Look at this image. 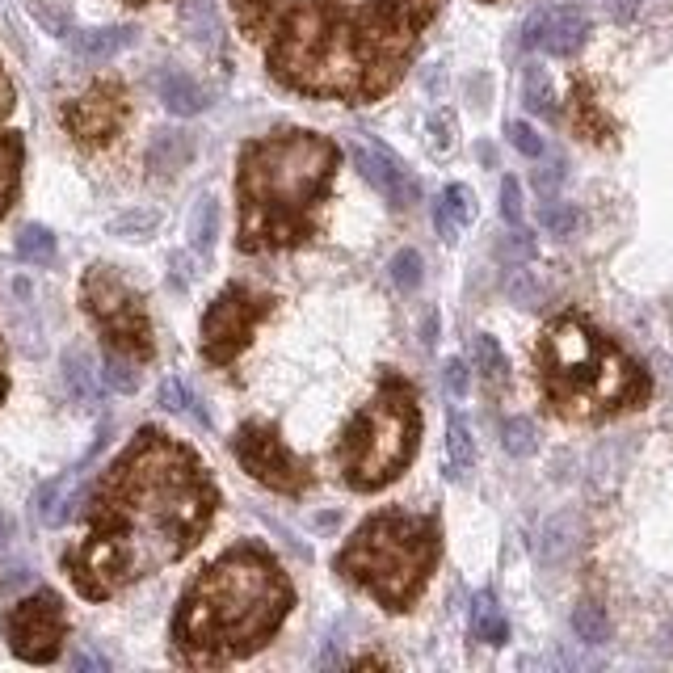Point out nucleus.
Wrapping results in <instances>:
<instances>
[{
  "label": "nucleus",
  "instance_id": "a19ab883",
  "mask_svg": "<svg viewBox=\"0 0 673 673\" xmlns=\"http://www.w3.org/2000/svg\"><path fill=\"white\" fill-rule=\"evenodd\" d=\"M156 404L160 409H169V413H181V409H190L194 396L181 387V379H165L160 383V392H156Z\"/></svg>",
  "mask_w": 673,
  "mask_h": 673
},
{
  "label": "nucleus",
  "instance_id": "f03ea898",
  "mask_svg": "<svg viewBox=\"0 0 673 673\" xmlns=\"http://www.w3.org/2000/svg\"><path fill=\"white\" fill-rule=\"evenodd\" d=\"M442 0H299L278 17L265 68L282 89L366 106L400 85Z\"/></svg>",
  "mask_w": 673,
  "mask_h": 673
},
{
  "label": "nucleus",
  "instance_id": "dca6fc26",
  "mask_svg": "<svg viewBox=\"0 0 673 673\" xmlns=\"http://www.w3.org/2000/svg\"><path fill=\"white\" fill-rule=\"evenodd\" d=\"M472 219H476V198H472V190H467V186H446L442 198L434 202L438 236H442L446 244H455L459 232H463Z\"/></svg>",
  "mask_w": 673,
  "mask_h": 673
},
{
  "label": "nucleus",
  "instance_id": "4c0bfd02",
  "mask_svg": "<svg viewBox=\"0 0 673 673\" xmlns=\"http://www.w3.org/2000/svg\"><path fill=\"white\" fill-rule=\"evenodd\" d=\"M509 299L522 303V308H539L543 291H539V282L530 278V270H518L514 278H509Z\"/></svg>",
  "mask_w": 673,
  "mask_h": 673
},
{
  "label": "nucleus",
  "instance_id": "e433bc0d",
  "mask_svg": "<svg viewBox=\"0 0 673 673\" xmlns=\"http://www.w3.org/2000/svg\"><path fill=\"white\" fill-rule=\"evenodd\" d=\"M497 253L505 257V261H514V265H526L530 257H535V240H530V232H522V228H514L501 244H497Z\"/></svg>",
  "mask_w": 673,
  "mask_h": 673
},
{
  "label": "nucleus",
  "instance_id": "de8ad7c7",
  "mask_svg": "<svg viewBox=\"0 0 673 673\" xmlns=\"http://www.w3.org/2000/svg\"><path fill=\"white\" fill-rule=\"evenodd\" d=\"M72 665H76V669H110V661H106V657H97V652H80Z\"/></svg>",
  "mask_w": 673,
  "mask_h": 673
},
{
  "label": "nucleus",
  "instance_id": "aec40b11",
  "mask_svg": "<svg viewBox=\"0 0 673 673\" xmlns=\"http://www.w3.org/2000/svg\"><path fill=\"white\" fill-rule=\"evenodd\" d=\"M472 636L480 644H493V648L509 640V623H505V615H501V606H497L493 594H480L472 602Z\"/></svg>",
  "mask_w": 673,
  "mask_h": 673
},
{
  "label": "nucleus",
  "instance_id": "9d476101",
  "mask_svg": "<svg viewBox=\"0 0 673 673\" xmlns=\"http://www.w3.org/2000/svg\"><path fill=\"white\" fill-rule=\"evenodd\" d=\"M232 455L257 484L274 488L282 497H303L312 488V467L282 442L278 425L270 421H244L232 438Z\"/></svg>",
  "mask_w": 673,
  "mask_h": 673
},
{
  "label": "nucleus",
  "instance_id": "58836bf2",
  "mask_svg": "<svg viewBox=\"0 0 673 673\" xmlns=\"http://www.w3.org/2000/svg\"><path fill=\"white\" fill-rule=\"evenodd\" d=\"M64 488H68V476H55V480H47V484L34 493V514L43 518L47 526H51V518H55V497L64 493Z\"/></svg>",
  "mask_w": 673,
  "mask_h": 673
},
{
  "label": "nucleus",
  "instance_id": "1a4fd4ad",
  "mask_svg": "<svg viewBox=\"0 0 673 673\" xmlns=\"http://www.w3.org/2000/svg\"><path fill=\"white\" fill-rule=\"evenodd\" d=\"M270 312H274V295L253 291V287H244V282L223 287L211 299L207 316H202V358L211 366H232L249 350L257 324Z\"/></svg>",
  "mask_w": 673,
  "mask_h": 673
},
{
  "label": "nucleus",
  "instance_id": "7ed1b4c3",
  "mask_svg": "<svg viewBox=\"0 0 673 673\" xmlns=\"http://www.w3.org/2000/svg\"><path fill=\"white\" fill-rule=\"evenodd\" d=\"M295 606L282 564L257 543H240L186 585L173 610V652L186 665H232L265 648Z\"/></svg>",
  "mask_w": 673,
  "mask_h": 673
},
{
  "label": "nucleus",
  "instance_id": "ea45409f",
  "mask_svg": "<svg viewBox=\"0 0 673 673\" xmlns=\"http://www.w3.org/2000/svg\"><path fill=\"white\" fill-rule=\"evenodd\" d=\"M501 215H505L509 228H522V186L514 177L501 181Z\"/></svg>",
  "mask_w": 673,
  "mask_h": 673
},
{
  "label": "nucleus",
  "instance_id": "603ef678",
  "mask_svg": "<svg viewBox=\"0 0 673 673\" xmlns=\"http://www.w3.org/2000/svg\"><path fill=\"white\" fill-rule=\"evenodd\" d=\"M476 156L484 160V165H488V169H493V165H497V148H493V144H480V148H476Z\"/></svg>",
  "mask_w": 673,
  "mask_h": 673
},
{
  "label": "nucleus",
  "instance_id": "79ce46f5",
  "mask_svg": "<svg viewBox=\"0 0 673 673\" xmlns=\"http://www.w3.org/2000/svg\"><path fill=\"white\" fill-rule=\"evenodd\" d=\"M425 127H430L438 152H451V144H455V122H451V114H430V118H425Z\"/></svg>",
  "mask_w": 673,
  "mask_h": 673
},
{
  "label": "nucleus",
  "instance_id": "864d4df0",
  "mask_svg": "<svg viewBox=\"0 0 673 673\" xmlns=\"http://www.w3.org/2000/svg\"><path fill=\"white\" fill-rule=\"evenodd\" d=\"M5 535H9V518L0 514V547H5Z\"/></svg>",
  "mask_w": 673,
  "mask_h": 673
},
{
  "label": "nucleus",
  "instance_id": "37998d69",
  "mask_svg": "<svg viewBox=\"0 0 673 673\" xmlns=\"http://www.w3.org/2000/svg\"><path fill=\"white\" fill-rule=\"evenodd\" d=\"M442 383H446V392H451L455 400L467 396V383H472V375H467V362H463V358H451V362H446Z\"/></svg>",
  "mask_w": 673,
  "mask_h": 673
},
{
  "label": "nucleus",
  "instance_id": "9b49d317",
  "mask_svg": "<svg viewBox=\"0 0 673 673\" xmlns=\"http://www.w3.org/2000/svg\"><path fill=\"white\" fill-rule=\"evenodd\" d=\"M0 631H5L13 657H22L30 665H51L68 640V610L59 602V594L38 589V594H30L5 610Z\"/></svg>",
  "mask_w": 673,
  "mask_h": 673
},
{
  "label": "nucleus",
  "instance_id": "b1692460",
  "mask_svg": "<svg viewBox=\"0 0 673 673\" xmlns=\"http://www.w3.org/2000/svg\"><path fill=\"white\" fill-rule=\"evenodd\" d=\"M446 451H451V467L455 476H467L476 467V438H472V425H467V417L451 413V421H446Z\"/></svg>",
  "mask_w": 673,
  "mask_h": 673
},
{
  "label": "nucleus",
  "instance_id": "6e6552de",
  "mask_svg": "<svg viewBox=\"0 0 673 673\" xmlns=\"http://www.w3.org/2000/svg\"><path fill=\"white\" fill-rule=\"evenodd\" d=\"M80 308L97 324L106 350L127 354L135 362H148L156 354L144 295H139L114 265H89L85 270V278H80Z\"/></svg>",
  "mask_w": 673,
  "mask_h": 673
},
{
  "label": "nucleus",
  "instance_id": "4be33fe9",
  "mask_svg": "<svg viewBox=\"0 0 673 673\" xmlns=\"http://www.w3.org/2000/svg\"><path fill=\"white\" fill-rule=\"evenodd\" d=\"M577 535H581V530H577V518H573V514H556L552 522L543 526V547H539L543 560H547V564L568 560V552L577 547Z\"/></svg>",
  "mask_w": 673,
  "mask_h": 673
},
{
  "label": "nucleus",
  "instance_id": "2eb2a0df",
  "mask_svg": "<svg viewBox=\"0 0 673 673\" xmlns=\"http://www.w3.org/2000/svg\"><path fill=\"white\" fill-rule=\"evenodd\" d=\"M156 93H160V101H165V110L177 114V118L202 114V110L211 106L207 89H202L198 80H190L186 72H177V68H160L156 72Z\"/></svg>",
  "mask_w": 673,
  "mask_h": 673
},
{
  "label": "nucleus",
  "instance_id": "6ab92c4d",
  "mask_svg": "<svg viewBox=\"0 0 673 673\" xmlns=\"http://www.w3.org/2000/svg\"><path fill=\"white\" fill-rule=\"evenodd\" d=\"M194 160V139L186 131H156L152 152H148V169L152 173H177Z\"/></svg>",
  "mask_w": 673,
  "mask_h": 673
},
{
  "label": "nucleus",
  "instance_id": "c9c22d12",
  "mask_svg": "<svg viewBox=\"0 0 673 673\" xmlns=\"http://www.w3.org/2000/svg\"><path fill=\"white\" fill-rule=\"evenodd\" d=\"M505 135H509V144H514L522 156H530V160L543 156V135L535 127H526V122H509Z\"/></svg>",
  "mask_w": 673,
  "mask_h": 673
},
{
  "label": "nucleus",
  "instance_id": "39448f33",
  "mask_svg": "<svg viewBox=\"0 0 673 673\" xmlns=\"http://www.w3.org/2000/svg\"><path fill=\"white\" fill-rule=\"evenodd\" d=\"M543 396L560 417L602 421L652 396L644 366L581 316H556L539 341Z\"/></svg>",
  "mask_w": 673,
  "mask_h": 673
},
{
  "label": "nucleus",
  "instance_id": "bb28decb",
  "mask_svg": "<svg viewBox=\"0 0 673 673\" xmlns=\"http://www.w3.org/2000/svg\"><path fill=\"white\" fill-rule=\"evenodd\" d=\"M215 236H219V202L207 194V198H198V207L190 215V244L198 253H211Z\"/></svg>",
  "mask_w": 673,
  "mask_h": 673
},
{
  "label": "nucleus",
  "instance_id": "c756f323",
  "mask_svg": "<svg viewBox=\"0 0 673 673\" xmlns=\"http://www.w3.org/2000/svg\"><path fill=\"white\" fill-rule=\"evenodd\" d=\"M501 442H505V451L514 455V459L535 455V451H539L535 421H526V417H509V421H505V430H501Z\"/></svg>",
  "mask_w": 673,
  "mask_h": 673
},
{
  "label": "nucleus",
  "instance_id": "423d86ee",
  "mask_svg": "<svg viewBox=\"0 0 673 673\" xmlns=\"http://www.w3.org/2000/svg\"><path fill=\"white\" fill-rule=\"evenodd\" d=\"M438 560H442V530L434 514L379 509L350 535L333 568L350 585L366 589L383 610L400 615L425 594Z\"/></svg>",
  "mask_w": 673,
  "mask_h": 673
},
{
  "label": "nucleus",
  "instance_id": "a211bd4d",
  "mask_svg": "<svg viewBox=\"0 0 673 673\" xmlns=\"http://www.w3.org/2000/svg\"><path fill=\"white\" fill-rule=\"evenodd\" d=\"M22 160H26V144L17 131H0V219L13 207L17 186H22Z\"/></svg>",
  "mask_w": 673,
  "mask_h": 673
},
{
  "label": "nucleus",
  "instance_id": "c85d7f7f",
  "mask_svg": "<svg viewBox=\"0 0 673 673\" xmlns=\"http://www.w3.org/2000/svg\"><path fill=\"white\" fill-rule=\"evenodd\" d=\"M17 257L34 261V265H47L55 257V236L43 228V223H30V228H22V236H17Z\"/></svg>",
  "mask_w": 673,
  "mask_h": 673
},
{
  "label": "nucleus",
  "instance_id": "5701e85b",
  "mask_svg": "<svg viewBox=\"0 0 673 673\" xmlns=\"http://www.w3.org/2000/svg\"><path fill=\"white\" fill-rule=\"evenodd\" d=\"M64 383H68V392L80 400V404H93L97 400V371H93V362L85 350H68L64 354Z\"/></svg>",
  "mask_w": 673,
  "mask_h": 673
},
{
  "label": "nucleus",
  "instance_id": "c03bdc74",
  "mask_svg": "<svg viewBox=\"0 0 673 673\" xmlns=\"http://www.w3.org/2000/svg\"><path fill=\"white\" fill-rule=\"evenodd\" d=\"M560 181H564V160H552V165L535 169V190H539V194H556Z\"/></svg>",
  "mask_w": 673,
  "mask_h": 673
},
{
  "label": "nucleus",
  "instance_id": "393cba45",
  "mask_svg": "<svg viewBox=\"0 0 673 673\" xmlns=\"http://www.w3.org/2000/svg\"><path fill=\"white\" fill-rule=\"evenodd\" d=\"M573 127H577V135H585V139H610V118L598 110V101L589 97L585 85L573 89Z\"/></svg>",
  "mask_w": 673,
  "mask_h": 673
},
{
  "label": "nucleus",
  "instance_id": "0eeeda50",
  "mask_svg": "<svg viewBox=\"0 0 673 673\" xmlns=\"http://www.w3.org/2000/svg\"><path fill=\"white\" fill-rule=\"evenodd\" d=\"M421 438V404L409 379L383 375L375 396L354 413L337 438V467L341 480L358 493H379L392 484L417 455Z\"/></svg>",
  "mask_w": 673,
  "mask_h": 673
},
{
  "label": "nucleus",
  "instance_id": "f8f14e48",
  "mask_svg": "<svg viewBox=\"0 0 673 673\" xmlns=\"http://www.w3.org/2000/svg\"><path fill=\"white\" fill-rule=\"evenodd\" d=\"M127 89L118 85V80H97L89 93H80L76 101L64 106V127L68 135L76 139L80 148H106L110 139L122 131V122H127Z\"/></svg>",
  "mask_w": 673,
  "mask_h": 673
},
{
  "label": "nucleus",
  "instance_id": "ddd939ff",
  "mask_svg": "<svg viewBox=\"0 0 673 673\" xmlns=\"http://www.w3.org/2000/svg\"><path fill=\"white\" fill-rule=\"evenodd\" d=\"M350 156H354L358 173L371 181V186L392 202V207H413V202H417V194H421L417 181L409 177V169H404L392 152H375L366 144H350Z\"/></svg>",
  "mask_w": 673,
  "mask_h": 673
},
{
  "label": "nucleus",
  "instance_id": "3c124183",
  "mask_svg": "<svg viewBox=\"0 0 673 673\" xmlns=\"http://www.w3.org/2000/svg\"><path fill=\"white\" fill-rule=\"evenodd\" d=\"M9 396V375H5V341H0V400Z\"/></svg>",
  "mask_w": 673,
  "mask_h": 673
},
{
  "label": "nucleus",
  "instance_id": "7c9ffc66",
  "mask_svg": "<svg viewBox=\"0 0 673 673\" xmlns=\"http://www.w3.org/2000/svg\"><path fill=\"white\" fill-rule=\"evenodd\" d=\"M232 13H236L244 34L261 38L265 26H270V17H274V0H232Z\"/></svg>",
  "mask_w": 673,
  "mask_h": 673
},
{
  "label": "nucleus",
  "instance_id": "72a5a7b5",
  "mask_svg": "<svg viewBox=\"0 0 673 673\" xmlns=\"http://www.w3.org/2000/svg\"><path fill=\"white\" fill-rule=\"evenodd\" d=\"M577 223H581V215H577L573 202H547L543 207V228L552 236H573Z\"/></svg>",
  "mask_w": 673,
  "mask_h": 673
},
{
  "label": "nucleus",
  "instance_id": "8fccbe9b",
  "mask_svg": "<svg viewBox=\"0 0 673 673\" xmlns=\"http://www.w3.org/2000/svg\"><path fill=\"white\" fill-rule=\"evenodd\" d=\"M636 9H640V0H619L615 17H619V22H627V17H636Z\"/></svg>",
  "mask_w": 673,
  "mask_h": 673
},
{
  "label": "nucleus",
  "instance_id": "20e7f679",
  "mask_svg": "<svg viewBox=\"0 0 673 673\" xmlns=\"http://www.w3.org/2000/svg\"><path fill=\"white\" fill-rule=\"evenodd\" d=\"M341 148L316 131H278L249 139L236 165L240 253H278L308 244L333 190Z\"/></svg>",
  "mask_w": 673,
  "mask_h": 673
},
{
  "label": "nucleus",
  "instance_id": "a878e982",
  "mask_svg": "<svg viewBox=\"0 0 673 673\" xmlns=\"http://www.w3.org/2000/svg\"><path fill=\"white\" fill-rule=\"evenodd\" d=\"M472 354H476V366H480V375L488 379V387H505L509 383V362H505V350L497 345V337L476 333Z\"/></svg>",
  "mask_w": 673,
  "mask_h": 673
},
{
  "label": "nucleus",
  "instance_id": "f704fd0d",
  "mask_svg": "<svg viewBox=\"0 0 673 673\" xmlns=\"http://www.w3.org/2000/svg\"><path fill=\"white\" fill-rule=\"evenodd\" d=\"M421 270H425L421 253H413V249H404V253L392 257V282H396V287H404V291H417Z\"/></svg>",
  "mask_w": 673,
  "mask_h": 673
},
{
  "label": "nucleus",
  "instance_id": "49530a36",
  "mask_svg": "<svg viewBox=\"0 0 673 673\" xmlns=\"http://www.w3.org/2000/svg\"><path fill=\"white\" fill-rule=\"evenodd\" d=\"M13 114V85H9V76L0 72V122H5Z\"/></svg>",
  "mask_w": 673,
  "mask_h": 673
},
{
  "label": "nucleus",
  "instance_id": "4468645a",
  "mask_svg": "<svg viewBox=\"0 0 673 673\" xmlns=\"http://www.w3.org/2000/svg\"><path fill=\"white\" fill-rule=\"evenodd\" d=\"M589 38V22L577 9H543V30H539V47L547 55H577Z\"/></svg>",
  "mask_w": 673,
  "mask_h": 673
},
{
  "label": "nucleus",
  "instance_id": "09e8293b",
  "mask_svg": "<svg viewBox=\"0 0 673 673\" xmlns=\"http://www.w3.org/2000/svg\"><path fill=\"white\" fill-rule=\"evenodd\" d=\"M421 341H425V345H434V341H438V316H434V312L425 316V324H421Z\"/></svg>",
  "mask_w": 673,
  "mask_h": 673
},
{
  "label": "nucleus",
  "instance_id": "473e14b6",
  "mask_svg": "<svg viewBox=\"0 0 673 673\" xmlns=\"http://www.w3.org/2000/svg\"><path fill=\"white\" fill-rule=\"evenodd\" d=\"M156 211H122L110 219V236H122V240H144L156 232Z\"/></svg>",
  "mask_w": 673,
  "mask_h": 673
},
{
  "label": "nucleus",
  "instance_id": "cd10ccee",
  "mask_svg": "<svg viewBox=\"0 0 673 673\" xmlns=\"http://www.w3.org/2000/svg\"><path fill=\"white\" fill-rule=\"evenodd\" d=\"M573 631H577V640L581 644H606L610 640V619H606V610L598 602H581L573 610Z\"/></svg>",
  "mask_w": 673,
  "mask_h": 673
},
{
  "label": "nucleus",
  "instance_id": "f3484780",
  "mask_svg": "<svg viewBox=\"0 0 673 673\" xmlns=\"http://www.w3.org/2000/svg\"><path fill=\"white\" fill-rule=\"evenodd\" d=\"M135 30L131 26H101V30H80L72 34V51L80 59H93V64H101V59H114L122 47H131Z\"/></svg>",
  "mask_w": 673,
  "mask_h": 673
},
{
  "label": "nucleus",
  "instance_id": "a18cd8bd",
  "mask_svg": "<svg viewBox=\"0 0 673 673\" xmlns=\"http://www.w3.org/2000/svg\"><path fill=\"white\" fill-rule=\"evenodd\" d=\"M30 9H34V17H38V22H43L51 34H68V17H64V13H51L47 5H38V0H30Z\"/></svg>",
  "mask_w": 673,
  "mask_h": 673
},
{
  "label": "nucleus",
  "instance_id": "f257e3e1",
  "mask_svg": "<svg viewBox=\"0 0 673 673\" xmlns=\"http://www.w3.org/2000/svg\"><path fill=\"white\" fill-rule=\"evenodd\" d=\"M85 501V539L64 552V573L80 598L106 602L207 535L219 488L190 446L144 425Z\"/></svg>",
  "mask_w": 673,
  "mask_h": 673
},
{
  "label": "nucleus",
  "instance_id": "412c9836",
  "mask_svg": "<svg viewBox=\"0 0 673 673\" xmlns=\"http://www.w3.org/2000/svg\"><path fill=\"white\" fill-rule=\"evenodd\" d=\"M522 101L530 114L539 118H552L556 114V89H552V76H547L543 64H526L522 72Z\"/></svg>",
  "mask_w": 673,
  "mask_h": 673
},
{
  "label": "nucleus",
  "instance_id": "2f4dec72",
  "mask_svg": "<svg viewBox=\"0 0 673 673\" xmlns=\"http://www.w3.org/2000/svg\"><path fill=\"white\" fill-rule=\"evenodd\" d=\"M101 379H106V387H114V392L122 396H131L135 387H139V375H135V358L127 354H106V362H101Z\"/></svg>",
  "mask_w": 673,
  "mask_h": 673
}]
</instances>
